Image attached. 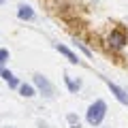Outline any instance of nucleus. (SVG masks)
Instances as JSON below:
<instances>
[{
  "mask_svg": "<svg viewBox=\"0 0 128 128\" xmlns=\"http://www.w3.org/2000/svg\"><path fill=\"white\" fill-rule=\"evenodd\" d=\"M19 94L24 96V98H32V96H36V88L30 86V83H19Z\"/></svg>",
  "mask_w": 128,
  "mask_h": 128,
  "instance_id": "0eeeda50",
  "label": "nucleus"
},
{
  "mask_svg": "<svg viewBox=\"0 0 128 128\" xmlns=\"http://www.w3.org/2000/svg\"><path fill=\"white\" fill-rule=\"evenodd\" d=\"M64 81H66V86H68L70 92H77L79 88H81V81H73L70 77H64Z\"/></svg>",
  "mask_w": 128,
  "mask_h": 128,
  "instance_id": "1a4fd4ad",
  "label": "nucleus"
},
{
  "mask_svg": "<svg viewBox=\"0 0 128 128\" xmlns=\"http://www.w3.org/2000/svg\"><path fill=\"white\" fill-rule=\"evenodd\" d=\"M105 115H107L105 100H96V102H92V105H90V109H88V113H86V120H88L90 126H98V124L105 120Z\"/></svg>",
  "mask_w": 128,
  "mask_h": 128,
  "instance_id": "f257e3e1",
  "label": "nucleus"
},
{
  "mask_svg": "<svg viewBox=\"0 0 128 128\" xmlns=\"http://www.w3.org/2000/svg\"><path fill=\"white\" fill-rule=\"evenodd\" d=\"M0 4H4V0H0Z\"/></svg>",
  "mask_w": 128,
  "mask_h": 128,
  "instance_id": "ddd939ff",
  "label": "nucleus"
},
{
  "mask_svg": "<svg viewBox=\"0 0 128 128\" xmlns=\"http://www.w3.org/2000/svg\"><path fill=\"white\" fill-rule=\"evenodd\" d=\"M75 45H77V47H79V49H81V51H83V54H86V56H88V58H92V51H90V49H88V47H86V45H83V43H79V41H75Z\"/></svg>",
  "mask_w": 128,
  "mask_h": 128,
  "instance_id": "9b49d317",
  "label": "nucleus"
},
{
  "mask_svg": "<svg viewBox=\"0 0 128 128\" xmlns=\"http://www.w3.org/2000/svg\"><path fill=\"white\" fill-rule=\"evenodd\" d=\"M107 86H109L111 94H113L115 98H118V100L122 102V105H126V107H128V94H126V92H124V90H122L120 86H115V83H111V81H107Z\"/></svg>",
  "mask_w": 128,
  "mask_h": 128,
  "instance_id": "20e7f679",
  "label": "nucleus"
},
{
  "mask_svg": "<svg viewBox=\"0 0 128 128\" xmlns=\"http://www.w3.org/2000/svg\"><path fill=\"white\" fill-rule=\"evenodd\" d=\"M32 81H34V88H36L45 98H51V96H54V86H51V81L45 77V75H34Z\"/></svg>",
  "mask_w": 128,
  "mask_h": 128,
  "instance_id": "f03ea898",
  "label": "nucleus"
},
{
  "mask_svg": "<svg viewBox=\"0 0 128 128\" xmlns=\"http://www.w3.org/2000/svg\"><path fill=\"white\" fill-rule=\"evenodd\" d=\"M54 47H56V49H58L60 54H62L64 58H66V60H68L70 64H79V58H77V54H73V51H70L68 47H64V45H60V43H58V45H54Z\"/></svg>",
  "mask_w": 128,
  "mask_h": 128,
  "instance_id": "423d86ee",
  "label": "nucleus"
},
{
  "mask_svg": "<svg viewBox=\"0 0 128 128\" xmlns=\"http://www.w3.org/2000/svg\"><path fill=\"white\" fill-rule=\"evenodd\" d=\"M2 70H4V68H2V64H0V75H2Z\"/></svg>",
  "mask_w": 128,
  "mask_h": 128,
  "instance_id": "f8f14e48",
  "label": "nucleus"
},
{
  "mask_svg": "<svg viewBox=\"0 0 128 128\" xmlns=\"http://www.w3.org/2000/svg\"><path fill=\"white\" fill-rule=\"evenodd\" d=\"M107 43H109L113 49H122V47L128 43V36L124 34L122 30H113V32L109 34V38H107Z\"/></svg>",
  "mask_w": 128,
  "mask_h": 128,
  "instance_id": "7ed1b4c3",
  "label": "nucleus"
},
{
  "mask_svg": "<svg viewBox=\"0 0 128 128\" xmlns=\"http://www.w3.org/2000/svg\"><path fill=\"white\" fill-rule=\"evenodd\" d=\"M2 79H4L6 83H9V88H19V81H17V77H15L11 70H2Z\"/></svg>",
  "mask_w": 128,
  "mask_h": 128,
  "instance_id": "6e6552de",
  "label": "nucleus"
},
{
  "mask_svg": "<svg viewBox=\"0 0 128 128\" xmlns=\"http://www.w3.org/2000/svg\"><path fill=\"white\" fill-rule=\"evenodd\" d=\"M17 17L22 19V22H32V19H34V11H32V6L22 2V4L17 6Z\"/></svg>",
  "mask_w": 128,
  "mask_h": 128,
  "instance_id": "39448f33",
  "label": "nucleus"
},
{
  "mask_svg": "<svg viewBox=\"0 0 128 128\" xmlns=\"http://www.w3.org/2000/svg\"><path fill=\"white\" fill-rule=\"evenodd\" d=\"M9 58H11L9 49H4V47H0V64H4V62H6Z\"/></svg>",
  "mask_w": 128,
  "mask_h": 128,
  "instance_id": "9d476101",
  "label": "nucleus"
}]
</instances>
